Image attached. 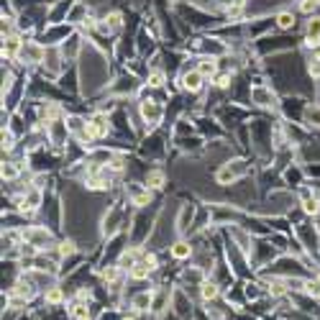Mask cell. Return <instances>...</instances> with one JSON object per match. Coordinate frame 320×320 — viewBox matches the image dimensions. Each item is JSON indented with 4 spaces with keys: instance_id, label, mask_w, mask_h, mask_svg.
Returning a JSON list of instances; mask_svg holds the SVG:
<instances>
[{
    "instance_id": "6da1fadb",
    "label": "cell",
    "mask_w": 320,
    "mask_h": 320,
    "mask_svg": "<svg viewBox=\"0 0 320 320\" xmlns=\"http://www.w3.org/2000/svg\"><path fill=\"white\" fill-rule=\"evenodd\" d=\"M23 241H29V243H34L36 249H44V246H52V233L44 228V226H31V228H26L23 233Z\"/></svg>"
},
{
    "instance_id": "7a4b0ae2",
    "label": "cell",
    "mask_w": 320,
    "mask_h": 320,
    "mask_svg": "<svg viewBox=\"0 0 320 320\" xmlns=\"http://www.w3.org/2000/svg\"><path fill=\"white\" fill-rule=\"evenodd\" d=\"M246 172V167H243V162H228V164H223L220 169H218V175H215V180H218V185H228V182H233V180H238L241 175Z\"/></svg>"
},
{
    "instance_id": "3957f363",
    "label": "cell",
    "mask_w": 320,
    "mask_h": 320,
    "mask_svg": "<svg viewBox=\"0 0 320 320\" xmlns=\"http://www.w3.org/2000/svg\"><path fill=\"white\" fill-rule=\"evenodd\" d=\"M11 294L18 300V302H31L36 297V284L31 279H18L13 287H11Z\"/></svg>"
},
{
    "instance_id": "277c9868",
    "label": "cell",
    "mask_w": 320,
    "mask_h": 320,
    "mask_svg": "<svg viewBox=\"0 0 320 320\" xmlns=\"http://www.w3.org/2000/svg\"><path fill=\"white\" fill-rule=\"evenodd\" d=\"M251 100L259 108H272L274 105V92L266 85H256V87H251Z\"/></svg>"
},
{
    "instance_id": "5b68a950",
    "label": "cell",
    "mask_w": 320,
    "mask_h": 320,
    "mask_svg": "<svg viewBox=\"0 0 320 320\" xmlns=\"http://www.w3.org/2000/svg\"><path fill=\"white\" fill-rule=\"evenodd\" d=\"M141 115H143V120L146 123H159L162 120V105H159L156 100H143L141 103Z\"/></svg>"
},
{
    "instance_id": "8992f818",
    "label": "cell",
    "mask_w": 320,
    "mask_h": 320,
    "mask_svg": "<svg viewBox=\"0 0 320 320\" xmlns=\"http://www.w3.org/2000/svg\"><path fill=\"white\" fill-rule=\"evenodd\" d=\"M41 187H34V190H26V195H23V200H21V210L23 213H36L39 210V205H41Z\"/></svg>"
},
{
    "instance_id": "52a82bcc",
    "label": "cell",
    "mask_w": 320,
    "mask_h": 320,
    "mask_svg": "<svg viewBox=\"0 0 320 320\" xmlns=\"http://www.w3.org/2000/svg\"><path fill=\"white\" fill-rule=\"evenodd\" d=\"M21 57H26V62L29 64H39V62H44V46H39V44H31V41H26L23 44V49H21Z\"/></svg>"
},
{
    "instance_id": "ba28073f",
    "label": "cell",
    "mask_w": 320,
    "mask_h": 320,
    "mask_svg": "<svg viewBox=\"0 0 320 320\" xmlns=\"http://www.w3.org/2000/svg\"><path fill=\"white\" fill-rule=\"evenodd\" d=\"M203 82H205V77H203L198 69L182 75V87H185L187 92H200V90H203Z\"/></svg>"
},
{
    "instance_id": "9c48e42d",
    "label": "cell",
    "mask_w": 320,
    "mask_h": 320,
    "mask_svg": "<svg viewBox=\"0 0 320 320\" xmlns=\"http://www.w3.org/2000/svg\"><path fill=\"white\" fill-rule=\"evenodd\" d=\"M151 300H154V292H151V289L133 294V300H131L133 312H149V310H151Z\"/></svg>"
},
{
    "instance_id": "30bf717a",
    "label": "cell",
    "mask_w": 320,
    "mask_h": 320,
    "mask_svg": "<svg viewBox=\"0 0 320 320\" xmlns=\"http://www.w3.org/2000/svg\"><path fill=\"white\" fill-rule=\"evenodd\" d=\"M169 307V294L167 289H154V300H151V312L154 315H162Z\"/></svg>"
},
{
    "instance_id": "8fae6325",
    "label": "cell",
    "mask_w": 320,
    "mask_h": 320,
    "mask_svg": "<svg viewBox=\"0 0 320 320\" xmlns=\"http://www.w3.org/2000/svg\"><path fill=\"white\" fill-rule=\"evenodd\" d=\"M64 289L62 287H57V284H52V287H46L44 289V302L46 305H52V307H59V305H64Z\"/></svg>"
},
{
    "instance_id": "7c38bea8",
    "label": "cell",
    "mask_w": 320,
    "mask_h": 320,
    "mask_svg": "<svg viewBox=\"0 0 320 320\" xmlns=\"http://www.w3.org/2000/svg\"><path fill=\"white\" fill-rule=\"evenodd\" d=\"M151 272H154V269H151L143 259H138V261L128 269V277H131L133 282H141V279H149V274H151Z\"/></svg>"
},
{
    "instance_id": "4fadbf2b",
    "label": "cell",
    "mask_w": 320,
    "mask_h": 320,
    "mask_svg": "<svg viewBox=\"0 0 320 320\" xmlns=\"http://www.w3.org/2000/svg\"><path fill=\"white\" fill-rule=\"evenodd\" d=\"M320 44V16H312L307 21V46H317Z\"/></svg>"
},
{
    "instance_id": "5bb4252c",
    "label": "cell",
    "mask_w": 320,
    "mask_h": 320,
    "mask_svg": "<svg viewBox=\"0 0 320 320\" xmlns=\"http://www.w3.org/2000/svg\"><path fill=\"white\" fill-rule=\"evenodd\" d=\"M167 185V175L162 172V169H151L149 175H146V187L149 190H162Z\"/></svg>"
},
{
    "instance_id": "9a60e30c",
    "label": "cell",
    "mask_w": 320,
    "mask_h": 320,
    "mask_svg": "<svg viewBox=\"0 0 320 320\" xmlns=\"http://www.w3.org/2000/svg\"><path fill=\"white\" fill-rule=\"evenodd\" d=\"M198 72H200L205 80H208V77L213 80V77H215V72H218V62H215L213 57H203V59L198 62Z\"/></svg>"
},
{
    "instance_id": "2e32d148",
    "label": "cell",
    "mask_w": 320,
    "mask_h": 320,
    "mask_svg": "<svg viewBox=\"0 0 320 320\" xmlns=\"http://www.w3.org/2000/svg\"><path fill=\"white\" fill-rule=\"evenodd\" d=\"M192 256V246H190V241H177L175 246H172V259H177V261H185V259H190Z\"/></svg>"
},
{
    "instance_id": "e0dca14e",
    "label": "cell",
    "mask_w": 320,
    "mask_h": 320,
    "mask_svg": "<svg viewBox=\"0 0 320 320\" xmlns=\"http://www.w3.org/2000/svg\"><path fill=\"white\" fill-rule=\"evenodd\" d=\"M218 294H220V289H218V284L215 282H203L200 284V297L205 300V302H213V300H218Z\"/></svg>"
},
{
    "instance_id": "ac0fdd59",
    "label": "cell",
    "mask_w": 320,
    "mask_h": 320,
    "mask_svg": "<svg viewBox=\"0 0 320 320\" xmlns=\"http://www.w3.org/2000/svg\"><path fill=\"white\" fill-rule=\"evenodd\" d=\"M69 315H72V320H90V307L85 305V302H72V307H69Z\"/></svg>"
},
{
    "instance_id": "d6986e66",
    "label": "cell",
    "mask_w": 320,
    "mask_h": 320,
    "mask_svg": "<svg viewBox=\"0 0 320 320\" xmlns=\"http://www.w3.org/2000/svg\"><path fill=\"white\" fill-rule=\"evenodd\" d=\"M305 120H307L310 126L320 128V105H310V108L305 110Z\"/></svg>"
},
{
    "instance_id": "ffe728a7",
    "label": "cell",
    "mask_w": 320,
    "mask_h": 320,
    "mask_svg": "<svg viewBox=\"0 0 320 320\" xmlns=\"http://www.w3.org/2000/svg\"><path fill=\"white\" fill-rule=\"evenodd\" d=\"M18 172H21V167H18L16 162H8V164H3V180L13 182V180L18 177Z\"/></svg>"
},
{
    "instance_id": "44dd1931",
    "label": "cell",
    "mask_w": 320,
    "mask_h": 320,
    "mask_svg": "<svg viewBox=\"0 0 320 320\" xmlns=\"http://www.w3.org/2000/svg\"><path fill=\"white\" fill-rule=\"evenodd\" d=\"M118 274H120V266H105V269L100 272V277H103V282H108V284H115V279H118Z\"/></svg>"
},
{
    "instance_id": "7402d4cb",
    "label": "cell",
    "mask_w": 320,
    "mask_h": 320,
    "mask_svg": "<svg viewBox=\"0 0 320 320\" xmlns=\"http://www.w3.org/2000/svg\"><path fill=\"white\" fill-rule=\"evenodd\" d=\"M305 294L320 300V279H317V277H315V279H307V284H305Z\"/></svg>"
},
{
    "instance_id": "603a6c76",
    "label": "cell",
    "mask_w": 320,
    "mask_h": 320,
    "mask_svg": "<svg viewBox=\"0 0 320 320\" xmlns=\"http://www.w3.org/2000/svg\"><path fill=\"white\" fill-rule=\"evenodd\" d=\"M164 80H167V77H164V72H162V69H154V72L149 75V82H146V85H149V87H162V85H164Z\"/></svg>"
},
{
    "instance_id": "cb8c5ba5",
    "label": "cell",
    "mask_w": 320,
    "mask_h": 320,
    "mask_svg": "<svg viewBox=\"0 0 320 320\" xmlns=\"http://www.w3.org/2000/svg\"><path fill=\"white\" fill-rule=\"evenodd\" d=\"M277 26L284 29V31L292 29V26H294V16H292V13H279V16H277Z\"/></svg>"
},
{
    "instance_id": "d4e9b609",
    "label": "cell",
    "mask_w": 320,
    "mask_h": 320,
    "mask_svg": "<svg viewBox=\"0 0 320 320\" xmlns=\"http://www.w3.org/2000/svg\"><path fill=\"white\" fill-rule=\"evenodd\" d=\"M302 208H305L307 215H317V213H320V200H317V198H310V200L302 203Z\"/></svg>"
},
{
    "instance_id": "484cf974",
    "label": "cell",
    "mask_w": 320,
    "mask_h": 320,
    "mask_svg": "<svg viewBox=\"0 0 320 320\" xmlns=\"http://www.w3.org/2000/svg\"><path fill=\"white\" fill-rule=\"evenodd\" d=\"M149 203H151V190H149V187H146L141 195L133 198V205H138V208H143V205H149Z\"/></svg>"
},
{
    "instance_id": "4316f807",
    "label": "cell",
    "mask_w": 320,
    "mask_h": 320,
    "mask_svg": "<svg viewBox=\"0 0 320 320\" xmlns=\"http://www.w3.org/2000/svg\"><path fill=\"white\" fill-rule=\"evenodd\" d=\"M75 251H77V249H75V243H72V241H62V243H59V256H62V259L72 256Z\"/></svg>"
},
{
    "instance_id": "83f0119b",
    "label": "cell",
    "mask_w": 320,
    "mask_h": 320,
    "mask_svg": "<svg viewBox=\"0 0 320 320\" xmlns=\"http://www.w3.org/2000/svg\"><path fill=\"white\" fill-rule=\"evenodd\" d=\"M317 8V0H300V11L302 13H312Z\"/></svg>"
},
{
    "instance_id": "f1b7e54d",
    "label": "cell",
    "mask_w": 320,
    "mask_h": 320,
    "mask_svg": "<svg viewBox=\"0 0 320 320\" xmlns=\"http://www.w3.org/2000/svg\"><path fill=\"white\" fill-rule=\"evenodd\" d=\"M241 8H243V0H236L233 6H228V16H231V18H238V16H241Z\"/></svg>"
},
{
    "instance_id": "f546056e",
    "label": "cell",
    "mask_w": 320,
    "mask_h": 320,
    "mask_svg": "<svg viewBox=\"0 0 320 320\" xmlns=\"http://www.w3.org/2000/svg\"><path fill=\"white\" fill-rule=\"evenodd\" d=\"M215 85H218V87H223V90H226V87H228V85H231V75H218V77H215Z\"/></svg>"
},
{
    "instance_id": "4dcf8cb0",
    "label": "cell",
    "mask_w": 320,
    "mask_h": 320,
    "mask_svg": "<svg viewBox=\"0 0 320 320\" xmlns=\"http://www.w3.org/2000/svg\"><path fill=\"white\" fill-rule=\"evenodd\" d=\"M310 75L320 77V59H312V62H310Z\"/></svg>"
},
{
    "instance_id": "1f68e13d",
    "label": "cell",
    "mask_w": 320,
    "mask_h": 320,
    "mask_svg": "<svg viewBox=\"0 0 320 320\" xmlns=\"http://www.w3.org/2000/svg\"><path fill=\"white\" fill-rule=\"evenodd\" d=\"M3 149H6V151L13 149V138H11V133H3Z\"/></svg>"
},
{
    "instance_id": "d6a6232c",
    "label": "cell",
    "mask_w": 320,
    "mask_h": 320,
    "mask_svg": "<svg viewBox=\"0 0 320 320\" xmlns=\"http://www.w3.org/2000/svg\"><path fill=\"white\" fill-rule=\"evenodd\" d=\"M120 320H136V315H131V317H120Z\"/></svg>"
}]
</instances>
